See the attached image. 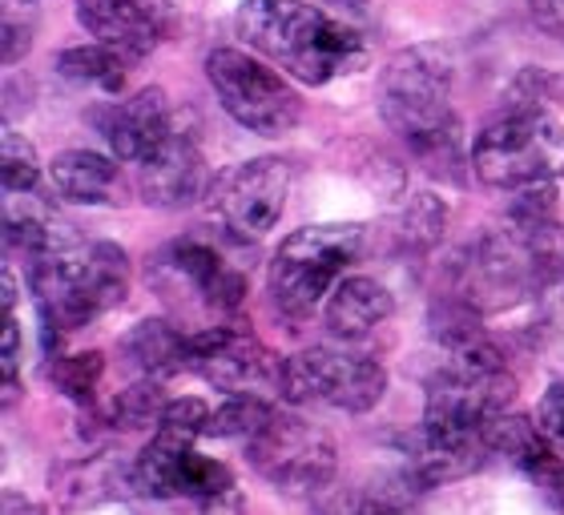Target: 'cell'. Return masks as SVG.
I'll return each mask as SVG.
<instances>
[{
	"label": "cell",
	"mask_w": 564,
	"mask_h": 515,
	"mask_svg": "<svg viewBox=\"0 0 564 515\" xmlns=\"http://www.w3.org/2000/svg\"><path fill=\"white\" fill-rule=\"evenodd\" d=\"M282 403L291 407L367 415L388 395V371L371 354L335 351V347H306L282 363Z\"/></svg>",
	"instance_id": "cell-6"
},
{
	"label": "cell",
	"mask_w": 564,
	"mask_h": 515,
	"mask_svg": "<svg viewBox=\"0 0 564 515\" xmlns=\"http://www.w3.org/2000/svg\"><path fill=\"white\" fill-rule=\"evenodd\" d=\"M471 169L484 186L520 194L564 177V77L524 69L471 141Z\"/></svg>",
	"instance_id": "cell-1"
},
{
	"label": "cell",
	"mask_w": 564,
	"mask_h": 515,
	"mask_svg": "<svg viewBox=\"0 0 564 515\" xmlns=\"http://www.w3.org/2000/svg\"><path fill=\"white\" fill-rule=\"evenodd\" d=\"M282 363L286 359H279L267 342L235 327L189 330V371L226 395H279Z\"/></svg>",
	"instance_id": "cell-11"
},
{
	"label": "cell",
	"mask_w": 564,
	"mask_h": 515,
	"mask_svg": "<svg viewBox=\"0 0 564 515\" xmlns=\"http://www.w3.org/2000/svg\"><path fill=\"white\" fill-rule=\"evenodd\" d=\"M391 310H395V298L383 282L367 278V274H347L323 303V327L330 339L359 342L367 335H376L391 318Z\"/></svg>",
	"instance_id": "cell-15"
},
{
	"label": "cell",
	"mask_w": 564,
	"mask_h": 515,
	"mask_svg": "<svg viewBox=\"0 0 564 515\" xmlns=\"http://www.w3.org/2000/svg\"><path fill=\"white\" fill-rule=\"evenodd\" d=\"M0 182L4 194H33L41 182V157L36 145L12 125H4V150H0Z\"/></svg>",
	"instance_id": "cell-26"
},
{
	"label": "cell",
	"mask_w": 564,
	"mask_h": 515,
	"mask_svg": "<svg viewBox=\"0 0 564 515\" xmlns=\"http://www.w3.org/2000/svg\"><path fill=\"white\" fill-rule=\"evenodd\" d=\"M223 492H235V471L210 456H198V451L189 447L186 459H182V468H177V500L189 495V500L202 504V500L223 495Z\"/></svg>",
	"instance_id": "cell-25"
},
{
	"label": "cell",
	"mask_w": 564,
	"mask_h": 515,
	"mask_svg": "<svg viewBox=\"0 0 564 515\" xmlns=\"http://www.w3.org/2000/svg\"><path fill=\"white\" fill-rule=\"evenodd\" d=\"M286 194H291V165L282 157H250L214 177L210 210L238 242H259L279 226Z\"/></svg>",
	"instance_id": "cell-10"
},
{
	"label": "cell",
	"mask_w": 564,
	"mask_h": 515,
	"mask_svg": "<svg viewBox=\"0 0 564 515\" xmlns=\"http://www.w3.org/2000/svg\"><path fill=\"white\" fill-rule=\"evenodd\" d=\"M57 73L73 85H97L106 94H118L126 81V57L109 45H73L57 57Z\"/></svg>",
	"instance_id": "cell-20"
},
{
	"label": "cell",
	"mask_w": 564,
	"mask_h": 515,
	"mask_svg": "<svg viewBox=\"0 0 564 515\" xmlns=\"http://www.w3.org/2000/svg\"><path fill=\"white\" fill-rule=\"evenodd\" d=\"M150 286L165 303L198 306L210 315H230L247 298V278L202 238H177L150 258Z\"/></svg>",
	"instance_id": "cell-9"
},
{
	"label": "cell",
	"mask_w": 564,
	"mask_h": 515,
	"mask_svg": "<svg viewBox=\"0 0 564 515\" xmlns=\"http://www.w3.org/2000/svg\"><path fill=\"white\" fill-rule=\"evenodd\" d=\"M48 383L73 403H94V391L106 375V354L85 351V354H48L45 366Z\"/></svg>",
	"instance_id": "cell-21"
},
{
	"label": "cell",
	"mask_w": 564,
	"mask_h": 515,
	"mask_svg": "<svg viewBox=\"0 0 564 515\" xmlns=\"http://www.w3.org/2000/svg\"><path fill=\"white\" fill-rule=\"evenodd\" d=\"M138 189L141 198L158 206V210H186L198 198H210L214 177L198 141L182 133V129H174V138L138 165Z\"/></svg>",
	"instance_id": "cell-13"
},
{
	"label": "cell",
	"mask_w": 564,
	"mask_h": 515,
	"mask_svg": "<svg viewBox=\"0 0 564 515\" xmlns=\"http://www.w3.org/2000/svg\"><path fill=\"white\" fill-rule=\"evenodd\" d=\"M29 53V33H21L17 24H4V65H17V61Z\"/></svg>",
	"instance_id": "cell-31"
},
{
	"label": "cell",
	"mask_w": 564,
	"mask_h": 515,
	"mask_svg": "<svg viewBox=\"0 0 564 515\" xmlns=\"http://www.w3.org/2000/svg\"><path fill=\"white\" fill-rule=\"evenodd\" d=\"M0 291H4V403H12L21 391V327H17V278H12V270H4Z\"/></svg>",
	"instance_id": "cell-27"
},
{
	"label": "cell",
	"mask_w": 564,
	"mask_h": 515,
	"mask_svg": "<svg viewBox=\"0 0 564 515\" xmlns=\"http://www.w3.org/2000/svg\"><path fill=\"white\" fill-rule=\"evenodd\" d=\"M206 81L218 106L259 138H282L303 118V97L271 65H262L242 48H214L206 57Z\"/></svg>",
	"instance_id": "cell-8"
},
{
	"label": "cell",
	"mask_w": 564,
	"mask_h": 515,
	"mask_svg": "<svg viewBox=\"0 0 564 515\" xmlns=\"http://www.w3.org/2000/svg\"><path fill=\"white\" fill-rule=\"evenodd\" d=\"M452 85H456V57L440 41L400 48L379 73V118L435 174L452 165L459 145Z\"/></svg>",
	"instance_id": "cell-2"
},
{
	"label": "cell",
	"mask_w": 564,
	"mask_h": 515,
	"mask_svg": "<svg viewBox=\"0 0 564 515\" xmlns=\"http://www.w3.org/2000/svg\"><path fill=\"white\" fill-rule=\"evenodd\" d=\"M130 471L133 468L118 463L113 456H85L53 468L48 483H53V495L65 507H97L106 500H118L126 487H133Z\"/></svg>",
	"instance_id": "cell-18"
},
{
	"label": "cell",
	"mask_w": 564,
	"mask_h": 515,
	"mask_svg": "<svg viewBox=\"0 0 564 515\" xmlns=\"http://www.w3.org/2000/svg\"><path fill=\"white\" fill-rule=\"evenodd\" d=\"M121 351L130 354V363L138 366L145 379H174L189 371V330H177L165 318H145L126 335Z\"/></svg>",
	"instance_id": "cell-19"
},
{
	"label": "cell",
	"mask_w": 564,
	"mask_h": 515,
	"mask_svg": "<svg viewBox=\"0 0 564 515\" xmlns=\"http://www.w3.org/2000/svg\"><path fill=\"white\" fill-rule=\"evenodd\" d=\"M235 29L303 85H327L367 65V41L351 24L303 0H242Z\"/></svg>",
	"instance_id": "cell-3"
},
{
	"label": "cell",
	"mask_w": 564,
	"mask_h": 515,
	"mask_svg": "<svg viewBox=\"0 0 564 515\" xmlns=\"http://www.w3.org/2000/svg\"><path fill=\"white\" fill-rule=\"evenodd\" d=\"M97 125H101V138H106L109 153L118 162L141 165L145 157L162 150L165 141L174 138V109H170V97L165 89L150 85V89H138L133 97L118 101L97 113Z\"/></svg>",
	"instance_id": "cell-14"
},
{
	"label": "cell",
	"mask_w": 564,
	"mask_h": 515,
	"mask_svg": "<svg viewBox=\"0 0 564 515\" xmlns=\"http://www.w3.org/2000/svg\"><path fill=\"white\" fill-rule=\"evenodd\" d=\"M24 4H36V0H24Z\"/></svg>",
	"instance_id": "cell-32"
},
{
	"label": "cell",
	"mask_w": 564,
	"mask_h": 515,
	"mask_svg": "<svg viewBox=\"0 0 564 515\" xmlns=\"http://www.w3.org/2000/svg\"><path fill=\"white\" fill-rule=\"evenodd\" d=\"M48 177H53V189H57L61 201H73V206H109L113 194H118L121 169H118V157H106V153L65 150L48 162Z\"/></svg>",
	"instance_id": "cell-17"
},
{
	"label": "cell",
	"mask_w": 564,
	"mask_h": 515,
	"mask_svg": "<svg viewBox=\"0 0 564 515\" xmlns=\"http://www.w3.org/2000/svg\"><path fill=\"white\" fill-rule=\"evenodd\" d=\"M367 234L371 230L364 222H323L282 238L267 270L274 310L294 322L315 315V306L327 303L339 278H347V266L364 258Z\"/></svg>",
	"instance_id": "cell-5"
},
{
	"label": "cell",
	"mask_w": 564,
	"mask_h": 515,
	"mask_svg": "<svg viewBox=\"0 0 564 515\" xmlns=\"http://www.w3.org/2000/svg\"><path fill=\"white\" fill-rule=\"evenodd\" d=\"M170 407V398L162 395L158 379H141V383L126 386L113 403H109V427L113 431H141V427H158Z\"/></svg>",
	"instance_id": "cell-23"
},
{
	"label": "cell",
	"mask_w": 564,
	"mask_h": 515,
	"mask_svg": "<svg viewBox=\"0 0 564 515\" xmlns=\"http://www.w3.org/2000/svg\"><path fill=\"white\" fill-rule=\"evenodd\" d=\"M29 282H33L36 315L45 330V351L53 354V342L61 347L65 335L89 327L94 318L126 303L130 254L118 242H94V246L82 242L61 254L33 258Z\"/></svg>",
	"instance_id": "cell-4"
},
{
	"label": "cell",
	"mask_w": 564,
	"mask_h": 515,
	"mask_svg": "<svg viewBox=\"0 0 564 515\" xmlns=\"http://www.w3.org/2000/svg\"><path fill=\"white\" fill-rule=\"evenodd\" d=\"M77 21L97 45H109L126 61H141L174 36L177 4L174 0H77Z\"/></svg>",
	"instance_id": "cell-12"
},
{
	"label": "cell",
	"mask_w": 564,
	"mask_h": 515,
	"mask_svg": "<svg viewBox=\"0 0 564 515\" xmlns=\"http://www.w3.org/2000/svg\"><path fill=\"white\" fill-rule=\"evenodd\" d=\"M532 423L544 435V443L564 459V383H553L544 391L536 410H532Z\"/></svg>",
	"instance_id": "cell-28"
},
{
	"label": "cell",
	"mask_w": 564,
	"mask_h": 515,
	"mask_svg": "<svg viewBox=\"0 0 564 515\" xmlns=\"http://www.w3.org/2000/svg\"><path fill=\"white\" fill-rule=\"evenodd\" d=\"M250 468L262 480L286 495H318L327 492L335 471H339V447L318 423L294 415V410H274L259 431L247 439Z\"/></svg>",
	"instance_id": "cell-7"
},
{
	"label": "cell",
	"mask_w": 564,
	"mask_h": 515,
	"mask_svg": "<svg viewBox=\"0 0 564 515\" xmlns=\"http://www.w3.org/2000/svg\"><path fill=\"white\" fill-rule=\"evenodd\" d=\"M444 226H447V206L435 194H415L412 201H408V210L400 213V222H395V242H400V250H415V254H423V250H432L440 238H444Z\"/></svg>",
	"instance_id": "cell-22"
},
{
	"label": "cell",
	"mask_w": 564,
	"mask_h": 515,
	"mask_svg": "<svg viewBox=\"0 0 564 515\" xmlns=\"http://www.w3.org/2000/svg\"><path fill=\"white\" fill-rule=\"evenodd\" d=\"M0 515H45V507L36 504V500H29L24 492L4 487V495H0Z\"/></svg>",
	"instance_id": "cell-30"
},
{
	"label": "cell",
	"mask_w": 564,
	"mask_h": 515,
	"mask_svg": "<svg viewBox=\"0 0 564 515\" xmlns=\"http://www.w3.org/2000/svg\"><path fill=\"white\" fill-rule=\"evenodd\" d=\"M532 21L541 24L544 33L564 41V0H529Z\"/></svg>",
	"instance_id": "cell-29"
},
{
	"label": "cell",
	"mask_w": 564,
	"mask_h": 515,
	"mask_svg": "<svg viewBox=\"0 0 564 515\" xmlns=\"http://www.w3.org/2000/svg\"><path fill=\"white\" fill-rule=\"evenodd\" d=\"M271 415L274 407L262 395H230L223 407L210 410L206 435H214V439H250Z\"/></svg>",
	"instance_id": "cell-24"
},
{
	"label": "cell",
	"mask_w": 564,
	"mask_h": 515,
	"mask_svg": "<svg viewBox=\"0 0 564 515\" xmlns=\"http://www.w3.org/2000/svg\"><path fill=\"white\" fill-rule=\"evenodd\" d=\"M4 238L12 250H24L33 258L61 254V250L82 246L77 226L65 222L48 201H41L36 194H9L4 198Z\"/></svg>",
	"instance_id": "cell-16"
}]
</instances>
